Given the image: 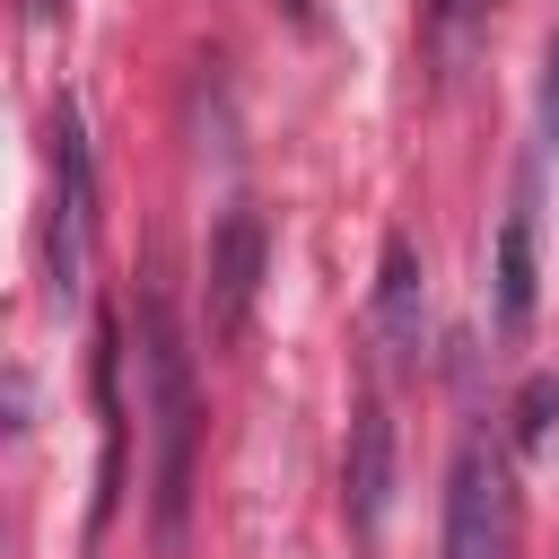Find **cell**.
Here are the masks:
<instances>
[{
  "label": "cell",
  "instance_id": "cell-6",
  "mask_svg": "<svg viewBox=\"0 0 559 559\" xmlns=\"http://www.w3.org/2000/svg\"><path fill=\"white\" fill-rule=\"evenodd\" d=\"M533 218L524 210H507V227H498V332L507 341H524L533 332Z\"/></svg>",
  "mask_w": 559,
  "mask_h": 559
},
{
  "label": "cell",
  "instance_id": "cell-3",
  "mask_svg": "<svg viewBox=\"0 0 559 559\" xmlns=\"http://www.w3.org/2000/svg\"><path fill=\"white\" fill-rule=\"evenodd\" d=\"M341 507L358 524V542L384 533V507H393V411L367 393L349 411V454H341Z\"/></svg>",
  "mask_w": 559,
  "mask_h": 559
},
{
  "label": "cell",
  "instance_id": "cell-2",
  "mask_svg": "<svg viewBox=\"0 0 559 559\" xmlns=\"http://www.w3.org/2000/svg\"><path fill=\"white\" fill-rule=\"evenodd\" d=\"M507 542H515L507 472H498V454L463 445L454 454V480H445V559H507Z\"/></svg>",
  "mask_w": 559,
  "mask_h": 559
},
{
  "label": "cell",
  "instance_id": "cell-8",
  "mask_svg": "<svg viewBox=\"0 0 559 559\" xmlns=\"http://www.w3.org/2000/svg\"><path fill=\"white\" fill-rule=\"evenodd\" d=\"M550 419H559V376H533V384L515 393V445L542 454V445H550Z\"/></svg>",
  "mask_w": 559,
  "mask_h": 559
},
{
  "label": "cell",
  "instance_id": "cell-5",
  "mask_svg": "<svg viewBox=\"0 0 559 559\" xmlns=\"http://www.w3.org/2000/svg\"><path fill=\"white\" fill-rule=\"evenodd\" d=\"M253 288H262V218L227 210L210 227V332H245Z\"/></svg>",
  "mask_w": 559,
  "mask_h": 559
},
{
  "label": "cell",
  "instance_id": "cell-10",
  "mask_svg": "<svg viewBox=\"0 0 559 559\" xmlns=\"http://www.w3.org/2000/svg\"><path fill=\"white\" fill-rule=\"evenodd\" d=\"M26 9H35V17H61V9H70V0H26Z\"/></svg>",
  "mask_w": 559,
  "mask_h": 559
},
{
  "label": "cell",
  "instance_id": "cell-4",
  "mask_svg": "<svg viewBox=\"0 0 559 559\" xmlns=\"http://www.w3.org/2000/svg\"><path fill=\"white\" fill-rule=\"evenodd\" d=\"M376 349H384V367L428 358V288H419V245L411 236H384V262H376Z\"/></svg>",
  "mask_w": 559,
  "mask_h": 559
},
{
  "label": "cell",
  "instance_id": "cell-9",
  "mask_svg": "<svg viewBox=\"0 0 559 559\" xmlns=\"http://www.w3.org/2000/svg\"><path fill=\"white\" fill-rule=\"evenodd\" d=\"M542 131L559 140V35H550V52H542Z\"/></svg>",
  "mask_w": 559,
  "mask_h": 559
},
{
  "label": "cell",
  "instance_id": "cell-7",
  "mask_svg": "<svg viewBox=\"0 0 559 559\" xmlns=\"http://www.w3.org/2000/svg\"><path fill=\"white\" fill-rule=\"evenodd\" d=\"M480 35H489V0H428V61H437L445 87L472 70Z\"/></svg>",
  "mask_w": 559,
  "mask_h": 559
},
{
  "label": "cell",
  "instance_id": "cell-1",
  "mask_svg": "<svg viewBox=\"0 0 559 559\" xmlns=\"http://www.w3.org/2000/svg\"><path fill=\"white\" fill-rule=\"evenodd\" d=\"M140 419H148V515H157V550H183L201 393H192V358H183V332H175V314H166L157 288H140Z\"/></svg>",
  "mask_w": 559,
  "mask_h": 559
}]
</instances>
